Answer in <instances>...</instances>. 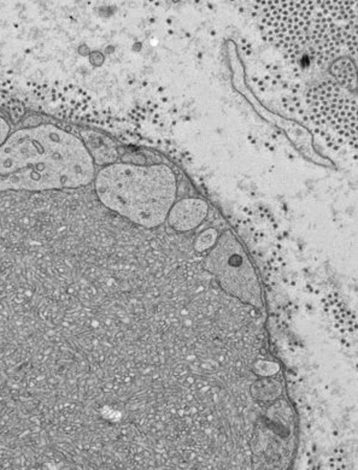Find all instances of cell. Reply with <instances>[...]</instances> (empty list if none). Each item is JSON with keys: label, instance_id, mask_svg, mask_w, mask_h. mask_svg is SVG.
Returning a JSON list of instances; mask_svg holds the SVG:
<instances>
[{"label": "cell", "instance_id": "obj_1", "mask_svg": "<svg viewBox=\"0 0 358 470\" xmlns=\"http://www.w3.org/2000/svg\"><path fill=\"white\" fill-rule=\"evenodd\" d=\"M96 172L82 138L58 125L18 129L0 146V193L84 189Z\"/></svg>", "mask_w": 358, "mask_h": 470}, {"label": "cell", "instance_id": "obj_2", "mask_svg": "<svg viewBox=\"0 0 358 470\" xmlns=\"http://www.w3.org/2000/svg\"><path fill=\"white\" fill-rule=\"evenodd\" d=\"M266 39L291 56L323 63L344 51L357 56L356 1L256 3Z\"/></svg>", "mask_w": 358, "mask_h": 470}, {"label": "cell", "instance_id": "obj_3", "mask_svg": "<svg viewBox=\"0 0 358 470\" xmlns=\"http://www.w3.org/2000/svg\"><path fill=\"white\" fill-rule=\"evenodd\" d=\"M308 104L316 125L321 127L327 142L357 147V99L356 91L338 82L318 84L311 91Z\"/></svg>", "mask_w": 358, "mask_h": 470}, {"label": "cell", "instance_id": "obj_4", "mask_svg": "<svg viewBox=\"0 0 358 470\" xmlns=\"http://www.w3.org/2000/svg\"><path fill=\"white\" fill-rule=\"evenodd\" d=\"M206 268L223 292L246 306L261 308V286L257 274L234 232L213 250Z\"/></svg>", "mask_w": 358, "mask_h": 470}, {"label": "cell", "instance_id": "obj_5", "mask_svg": "<svg viewBox=\"0 0 358 470\" xmlns=\"http://www.w3.org/2000/svg\"><path fill=\"white\" fill-rule=\"evenodd\" d=\"M10 132H11V128H10L8 121L5 120L4 117L0 116V146L8 140Z\"/></svg>", "mask_w": 358, "mask_h": 470}]
</instances>
